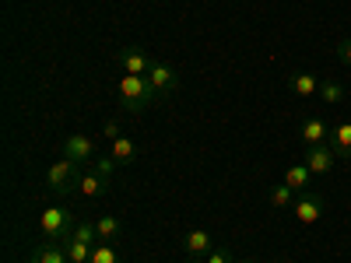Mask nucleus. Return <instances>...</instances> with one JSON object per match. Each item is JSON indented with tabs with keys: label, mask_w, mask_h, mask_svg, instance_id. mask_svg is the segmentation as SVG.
<instances>
[{
	"label": "nucleus",
	"mask_w": 351,
	"mask_h": 263,
	"mask_svg": "<svg viewBox=\"0 0 351 263\" xmlns=\"http://www.w3.org/2000/svg\"><path fill=\"white\" fill-rule=\"evenodd\" d=\"M88 263H123V260H120V253H116L112 242H95L92 260H88Z\"/></svg>",
	"instance_id": "obj_20"
},
{
	"label": "nucleus",
	"mask_w": 351,
	"mask_h": 263,
	"mask_svg": "<svg viewBox=\"0 0 351 263\" xmlns=\"http://www.w3.org/2000/svg\"><path fill=\"white\" fill-rule=\"evenodd\" d=\"M102 134H106V140H116V137H123V134H120V123H116V120H106V130H102Z\"/></svg>",
	"instance_id": "obj_24"
},
{
	"label": "nucleus",
	"mask_w": 351,
	"mask_h": 263,
	"mask_svg": "<svg viewBox=\"0 0 351 263\" xmlns=\"http://www.w3.org/2000/svg\"><path fill=\"white\" fill-rule=\"evenodd\" d=\"M95 231H99V242H116V239H120V231H123V225H120V218L102 214L95 221Z\"/></svg>",
	"instance_id": "obj_15"
},
{
	"label": "nucleus",
	"mask_w": 351,
	"mask_h": 263,
	"mask_svg": "<svg viewBox=\"0 0 351 263\" xmlns=\"http://www.w3.org/2000/svg\"><path fill=\"white\" fill-rule=\"evenodd\" d=\"M271 263H285V260H271Z\"/></svg>",
	"instance_id": "obj_26"
},
{
	"label": "nucleus",
	"mask_w": 351,
	"mask_h": 263,
	"mask_svg": "<svg viewBox=\"0 0 351 263\" xmlns=\"http://www.w3.org/2000/svg\"><path fill=\"white\" fill-rule=\"evenodd\" d=\"M319 102H324V105H337L341 99H344V84L341 81H319Z\"/></svg>",
	"instance_id": "obj_19"
},
{
	"label": "nucleus",
	"mask_w": 351,
	"mask_h": 263,
	"mask_svg": "<svg viewBox=\"0 0 351 263\" xmlns=\"http://www.w3.org/2000/svg\"><path fill=\"white\" fill-rule=\"evenodd\" d=\"M109 155L120 162V165H127V162H134V155H137V144H134L130 137H116V140H109Z\"/></svg>",
	"instance_id": "obj_16"
},
{
	"label": "nucleus",
	"mask_w": 351,
	"mask_h": 263,
	"mask_svg": "<svg viewBox=\"0 0 351 263\" xmlns=\"http://www.w3.org/2000/svg\"><path fill=\"white\" fill-rule=\"evenodd\" d=\"M186 263H204V260H200V256H190V260H186Z\"/></svg>",
	"instance_id": "obj_25"
},
{
	"label": "nucleus",
	"mask_w": 351,
	"mask_h": 263,
	"mask_svg": "<svg viewBox=\"0 0 351 263\" xmlns=\"http://www.w3.org/2000/svg\"><path fill=\"white\" fill-rule=\"evenodd\" d=\"M285 183L295 190V193H306L309 190V183H313V172H309V165L306 162H299V165H288V172H285Z\"/></svg>",
	"instance_id": "obj_14"
},
{
	"label": "nucleus",
	"mask_w": 351,
	"mask_h": 263,
	"mask_svg": "<svg viewBox=\"0 0 351 263\" xmlns=\"http://www.w3.org/2000/svg\"><path fill=\"white\" fill-rule=\"evenodd\" d=\"M106 183H109L106 175H99V172L92 168V172H84L81 179H77V193H81V197H88V200H95V197H102V193H106Z\"/></svg>",
	"instance_id": "obj_12"
},
{
	"label": "nucleus",
	"mask_w": 351,
	"mask_h": 263,
	"mask_svg": "<svg viewBox=\"0 0 351 263\" xmlns=\"http://www.w3.org/2000/svg\"><path fill=\"white\" fill-rule=\"evenodd\" d=\"M39 228H43L46 242H67V239L74 236V228H77V218L71 214L67 203H53V208L43 211Z\"/></svg>",
	"instance_id": "obj_2"
},
{
	"label": "nucleus",
	"mask_w": 351,
	"mask_h": 263,
	"mask_svg": "<svg viewBox=\"0 0 351 263\" xmlns=\"http://www.w3.org/2000/svg\"><path fill=\"white\" fill-rule=\"evenodd\" d=\"M120 67H123V74H137V77H148V71L155 67V60L148 56V49H141V46H127V49H120Z\"/></svg>",
	"instance_id": "obj_4"
},
{
	"label": "nucleus",
	"mask_w": 351,
	"mask_h": 263,
	"mask_svg": "<svg viewBox=\"0 0 351 263\" xmlns=\"http://www.w3.org/2000/svg\"><path fill=\"white\" fill-rule=\"evenodd\" d=\"M32 263H71V256H67L64 246L49 242V246H39V249L32 253Z\"/></svg>",
	"instance_id": "obj_17"
},
{
	"label": "nucleus",
	"mask_w": 351,
	"mask_h": 263,
	"mask_svg": "<svg viewBox=\"0 0 351 263\" xmlns=\"http://www.w3.org/2000/svg\"><path fill=\"white\" fill-rule=\"evenodd\" d=\"M337 56H341V64H348V67H351V39L337 42Z\"/></svg>",
	"instance_id": "obj_23"
},
{
	"label": "nucleus",
	"mask_w": 351,
	"mask_h": 263,
	"mask_svg": "<svg viewBox=\"0 0 351 263\" xmlns=\"http://www.w3.org/2000/svg\"><path fill=\"white\" fill-rule=\"evenodd\" d=\"M288 88H291V95L309 99V95L319 92V77L309 74V71H295V74H288Z\"/></svg>",
	"instance_id": "obj_11"
},
{
	"label": "nucleus",
	"mask_w": 351,
	"mask_h": 263,
	"mask_svg": "<svg viewBox=\"0 0 351 263\" xmlns=\"http://www.w3.org/2000/svg\"><path fill=\"white\" fill-rule=\"evenodd\" d=\"M291 208H295V218L302 225H316L319 218H324V200H319L316 193H299V200L291 203Z\"/></svg>",
	"instance_id": "obj_7"
},
{
	"label": "nucleus",
	"mask_w": 351,
	"mask_h": 263,
	"mask_svg": "<svg viewBox=\"0 0 351 263\" xmlns=\"http://www.w3.org/2000/svg\"><path fill=\"white\" fill-rule=\"evenodd\" d=\"M295 197H299V193L291 190L288 183H278V186L271 190V208H274V211H285V208H291V203H295Z\"/></svg>",
	"instance_id": "obj_18"
},
{
	"label": "nucleus",
	"mask_w": 351,
	"mask_h": 263,
	"mask_svg": "<svg viewBox=\"0 0 351 263\" xmlns=\"http://www.w3.org/2000/svg\"><path fill=\"white\" fill-rule=\"evenodd\" d=\"M64 158H71V162H95V140L88 137V134H71L67 140H64Z\"/></svg>",
	"instance_id": "obj_5"
},
{
	"label": "nucleus",
	"mask_w": 351,
	"mask_h": 263,
	"mask_svg": "<svg viewBox=\"0 0 351 263\" xmlns=\"http://www.w3.org/2000/svg\"><path fill=\"white\" fill-rule=\"evenodd\" d=\"M116 168H120V162H116V158H112L109 151H106V155H102V158L95 162V172H99V175H106V179H109V175H112Z\"/></svg>",
	"instance_id": "obj_21"
},
{
	"label": "nucleus",
	"mask_w": 351,
	"mask_h": 263,
	"mask_svg": "<svg viewBox=\"0 0 351 263\" xmlns=\"http://www.w3.org/2000/svg\"><path fill=\"white\" fill-rule=\"evenodd\" d=\"M180 246L186 249V256H200V260H204V256L215 249V239H211L208 228H190V231H183Z\"/></svg>",
	"instance_id": "obj_6"
},
{
	"label": "nucleus",
	"mask_w": 351,
	"mask_h": 263,
	"mask_svg": "<svg viewBox=\"0 0 351 263\" xmlns=\"http://www.w3.org/2000/svg\"><path fill=\"white\" fill-rule=\"evenodd\" d=\"M204 263H236V260H232V253L225 246H215L208 256H204Z\"/></svg>",
	"instance_id": "obj_22"
},
{
	"label": "nucleus",
	"mask_w": 351,
	"mask_h": 263,
	"mask_svg": "<svg viewBox=\"0 0 351 263\" xmlns=\"http://www.w3.org/2000/svg\"><path fill=\"white\" fill-rule=\"evenodd\" d=\"M77 162H71V158H60V162H53L49 165V172H46V186H49V193H56V197H67V193H77Z\"/></svg>",
	"instance_id": "obj_3"
},
{
	"label": "nucleus",
	"mask_w": 351,
	"mask_h": 263,
	"mask_svg": "<svg viewBox=\"0 0 351 263\" xmlns=\"http://www.w3.org/2000/svg\"><path fill=\"white\" fill-rule=\"evenodd\" d=\"M148 84L155 88V95H169V92H176V88H180V77H176V71H172L169 64H155V67L148 71Z\"/></svg>",
	"instance_id": "obj_10"
},
{
	"label": "nucleus",
	"mask_w": 351,
	"mask_h": 263,
	"mask_svg": "<svg viewBox=\"0 0 351 263\" xmlns=\"http://www.w3.org/2000/svg\"><path fill=\"white\" fill-rule=\"evenodd\" d=\"M330 148H334V155H337L341 162L351 158V123H337V127H334V134H330Z\"/></svg>",
	"instance_id": "obj_13"
},
{
	"label": "nucleus",
	"mask_w": 351,
	"mask_h": 263,
	"mask_svg": "<svg viewBox=\"0 0 351 263\" xmlns=\"http://www.w3.org/2000/svg\"><path fill=\"white\" fill-rule=\"evenodd\" d=\"M302 144H309V148H316V144H327L330 140V127H327V120L324 116H309V120H302Z\"/></svg>",
	"instance_id": "obj_9"
},
{
	"label": "nucleus",
	"mask_w": 351,
	"mask_h": 263,
	"mask_svg": "<svg viewBox=\"0 0 351 263\" xmlns=\"http://www.w3.org/2000/svg\"><path fill=\"white\" fill-rule=\"evenodd\" d=\"M334 162H337V155L330 148V140L327 144H316V148H309V155H306V165H309L313 175H327L334 168Z\"/></svg>",
	"instance_id": "obj_8"
},
{
	"label": "nucleus",
	"mask_w": 351,
	"mask_h": 263,
	"mask_svg": "<svg viewBox=\"0 0 351 263\" xmlns=\"http://www.w3.org/2000/svg\"><path fill=\"white\" fill-rule=\"evenodd\" d=\"M243 263H256V260H243Z\"/></svg>",
	"instance_id": "obj_27"
},
{
	"label": "nucleus",
	"mask_w": 351,
	"mask_h": 263,
	"mask_svg": "<svg viewBox=\"0 0 351 263\" xmlns=\"http://www.w3.org/2000/svg\"><path fill=\"white\" fill-rule=\"evenodd\" d=\"M116 92H120V105H123L130 116L144 112V109H148V105L158 99V95H155V88L148 84V77H137V74H123Z\"/></svg>",
	"instance_id": "obj_1"
}]
</instances>
